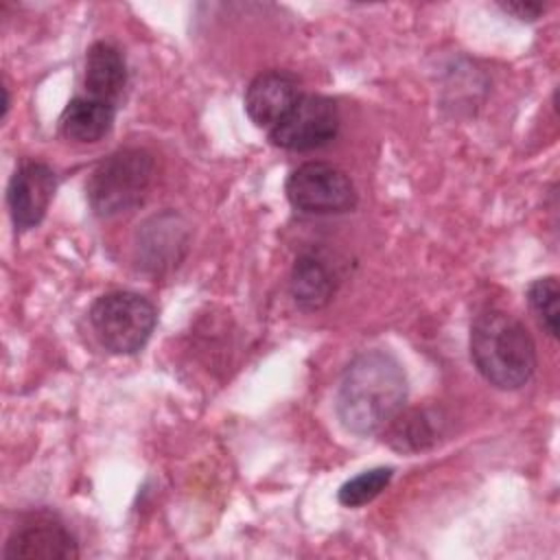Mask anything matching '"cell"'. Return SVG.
<instances>
[{"label": "cell", "instance_id": "15", "mask_svg": "<svg viewBox=\"0 0 560 560\" xmlns=\"http://www.w3.org/2000/svg\"><path fill=\"white\" fill-rule=\"evenodd\" d=\"M527 302L529 308L536 317V322L540 324V328L549 335L556 337L558 335V319H560V284L556 276H545V278H536L529 287H527Z\"/></svg>", "mask_w": 560, "mask_h": 560}, {"label": "cell", "instance_id": "8", "mask_svg": "<svg viewBox=\"0 0 560 560\" xmlns=\"http://www.w3.org/2000/svg\"><path fill=\"white\" fill-rule=\"evenodd\" d=\"M4 558L74 560L79 558V547L70 529L57 516L42 512L18 525L4 545Z\"/></svg>", "mask_w": 560, "mask_h": 560}, {"label": "cell", "instance_id": "5", "mask_svg": "<svg viewBox=\"0 0 560 560\" xmlns=\"http://www.w3.org/2000/svg\"><path fill=\"white\" fill-rule=\"evenodd\" d=\"M284 190L291 206L308 214H339L357 206L352 179L326 162H306L293 168Z\"/></svg>", "mask_w": 560, "mask_h": 560}, {"label": "cell", "instance_id": "16", "mask_svg": "<svg viewBox=\"0 0 560 560\" xmlns=\"http://www.w3.org/2000/svg\"><path fill=\"white\" fill-rule=\"evenodd\" d=\"M392 475H394V468H389V466H378V468L365 470V472L348 479L339 488L337 499L346 508H361V505L370 503L372 499H376L387 488V483L392 481Z\"/></svg>", "mask_w": 560, "mask_h": 560}, {"label": "cell", "instance_id": "3", "mask_svg": "<svg viewBox=\"0 0 560 560\" xmlns=\"http://www.w3.org/2000/svg\"><path fill=\"white\" fill-rule=\"evenodd\" d=\"M155 179V160L149 151L125 147L107 155L85 184L88 201L98 217H118L138 208Z\"/></svg>", "mask_w": 560, "mask_h": 560}, {"label": "cell", "instance_id": "10", "mask_svg": "<svg viewBox=\"0 0 560 560\" xmlns=\"http://www.w3.org/2000/svg\"><path fill=\"white\" fill-rule=\"evenodd\" d=\"M300 96V83L291 72H260L245 90V112L256 127L271 131Z\"/></svg>", "mask_w": 560, "mask_h": 560}, {"label": "cell", "instance_id": "12", "mask_svg": "<svg viewBox=\"0 0 560 560\" xmlns=\"http://www.w3.org/2000/svg\"><path fill=\"white\" fill-rule=\"evenodd\" d=\"M88 96L116 105L127 85V63L122 52L109 42H94L85 55Z\"/></svg>", "mask_w": 560, "mask_h": 560}, {"label": "cell", "instance_id": "14", "mask_svg": "<svg viewBox=\"0 0 560 560\" xmlns=\"http://www.w3.org/2000/svg\"><path fill=\"white\" fill-rule=\"evenodd\" d=\"M114 116H116L114 105L96 101L92 96H77L66 105L59 118V127L68 140L92 144L103 140L109 133L114 125Z\"/></svg>", "mask_w": 560, "mask_h": 560}, {"label": "cell", "instance_id": "1", "mask_svg": "<svg viewBox=\"0 0 560 560\" xmlns=\"http://www.w3.org/2000/svg\"><path fill=\"white\" fill-rule=\"evenodd\" d=\"M405 400L407 374L400 361L387 350H365L343 368L335 409L348 431L370 435L383 431Z\"/></svg>", "mask_w": 560, "mask_h": 560}, {"label": "cell", "instance_id": "11", "mask_svg": "<svg viewBox=\"0 0 560 560\" xmlns=\"http://www.w3.org/2000/svg\"><path fill=\"white\" fill-rule=\"evenodd\" d=\"M448 429V418L438 407L400 409L385 427L383 442L398 453H420L435 446Z\"/></svg>", "mask_w": 560, "mask_h": 560}, {"label": "cell", "instance_id": "2", "mask_svg": "<svg viewBox=\"0 0 560 560\" xmlns=\"http://www.w3.org/2000/svg\"><path fill=\"white\" fill-rule=\"evenodd\" d=\"M470 359L499 389H518L536 372V346L527 328L505 311H483L470 326Z\"/></svg>", "mask_w": 560, "mask_h": 560}, {"label": "cell", "instance_id": "7", "mask_svg": "<svg viewBox=\"0 0 560 560\" xmlns=\"http://www.w3.org/2000/svg\"><path fill=\"white\" fill-rule=\"evenodd\" d=\"M57 188L55 171L39 160H22L7 188V203L18 230H31L44 219Z\"/></svg>", "mask_w": 560, "mask_h": 560}, {"label": "cell", "instance_id": "17", "mask_svg": "<svg viewBox=\"0 0 560 560\" xmlns=\"http://www.w3.org/2000/svg\"><path fill=\"white\" fill-rule=\"evenodd\" d=\"M499 7L514 15L516 20H523V22H534L542 11H545V4L542 2H499Z\"/></svg>", "mask_w": 560, "mask_h": 560}, {"label": "cell", "instance_id": "6", "mask_svg": "<svg viewBox=\"0 0 560 560\" xmlns=\"http://www.w3.org/2000/svg\"><path fill=\"white\" fill-rule=\"evenodd\" d=\"M337 131V103L322 94H302L289 114L269 131V138L280 149L311 151L328 144Z\"/></svg>", "mask_w": 560, "mask_h": 560}, {"label": "cell", "instance_id": "9", "mask_svg": "<svg viewBox=\"0 0 560 560\" xmlns=\"http://www.w3.org/2000/svg\"><path fill=\"white\" fill-rule=\"evenodd\" d=\"M188 225L171 210L153 214L136 234V260L144 271L164 273L184 258L188 249Z\"/></svg>", "mask_w": 560, "mask_h": 560}, {"label": "cell", "instance_id": "4", "mask_svg": "<svg viewBox=\"0 0 560 560\" xmlns=\"http://www.w3.org/2000/svg\"><path fill=\"white\" fill-rule=\"evenodd\" d=\"M155 322V306L133 291L105 293L90 308L92 330L98 343L112 354H133L142 350Z\"/></svg>", "mask_w": 560, "mask_h": 560}, {"label": "cell", "instance_id": "13", "mask_svg": "<svg viewBox=\"0 0 560 560\" xmlns=\"http://www.w3.org/2000/svg\"><path fill=\"white\" fill-rule=\"evenodd\" d=\"M289 291L302 311H319L337 291L335 271L317 254H300L291 269Z\"/></svg>", "mask_w": 560, "mask_h": 560}]
</instances>
